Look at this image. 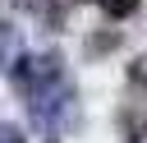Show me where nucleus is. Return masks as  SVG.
<instances>
[{"mask_svg":"<svg viewBox=\"0 0 147 143\" xmlns=\"http://www.w3.org/2000/svg\"><path fill=\"white\" fill-rule=\"evenodd\" d=\"M28 106H32V120H37L41 129H64V125L78 115V92L69 88V78H60V83L32 92Z\"/></svg>","mask_w":147,"mask_h":143,"instance_id":"f257e3e1","label":"nucleus"},{"mask_svg":"<svg viewBox=\"0 0 147 143\" xmlns=\"http://www.w3.org/2000/svg\"><path fill=\"white\" fill-rule=\"evenodd\" d=\"M60 78H64V55L60 51H41V55H28V60L14 65V83H18L23 97H32V92H41Z\"/></svg>","mask_w":147,"mask_h":143,"instance_id":"f03ea898","label":"nucleus"},{"mask_svg":"<svg viewBox=\"0 0 147 143\" xmlns=\"http://www.w3.org/2000/svg\"><path fill=\"white\" fill-rule=\"evenodd\" d=\"M138 5H142V0H101V9H106L110 18H129V14H138Z\"/></svg>","mask_w":147,"mask_h":143,"instance_id":"7ed1b4c3","label":"nucleus"},{"mask_svg":"<svg viewBox=\"0 0 147 143\" xmlns=\"http://www.w3.org/2000/svg\"><path fill=\"white\" fill-rule=\"evenodd\" d=\"M0 143H23V134H18V125H5V120H0Z\"/></svg>","mask_w":147,"mask_h":143,"instance_id":"20e7f679","label":"nucleus"},{"mask_svg":"<svg viewBox=\"0 0 147 143\" xmlns=\"http://www.w3.org/2000/svg\"><path fill=\"white\" fill-rule=\"evenodd\" d=\"M0 65H5V51H0Z\"/></svg>","mask_w":147,"mask_h":143,"instance_id":"39448f33","label":"nucleus"}]
</instances>
